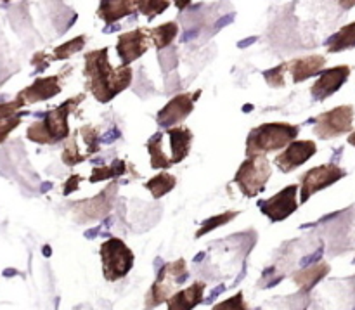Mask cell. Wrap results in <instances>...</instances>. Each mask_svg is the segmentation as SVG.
<instances>
[{
    "mask_svg": "<svg viewBox=\"0 0 355 310\" xmlns=\"http://www.w3.org/2000/svg\"><path fill=\"white\" fill-rule=\"evenodd\" d=\"M132 75L134 73L130 66H118V68L111 66L106 47L85 54V66H83V76L87 78L85 87L99 103H110L118 94L127 90L132 83Z\"/></svg>",
    "mask_w": 355,
    "mask_h": 310,
    "instance_id": "1",
    "label": "cell"
},
{
    "mask_svg": "<svg viewBox=\"0 0 355 310\" xmlns=\"http://www.w3.org/2000/svg\"><path fill=\"white\" fill-rule=\"evenodd\" d=\"M83 99H85V94H80V96L69 97L68 101L61 103L54 110L47 111L44 120L33 121L28 127L26 137L30 141L37 142V144H55V142L62 141V139H68V117Z\"/></svg>",
    "mask_w": 355,
    "mask_h": 310,
    "instance_id": "2",
    "label": "cell"
},
{
    "mask_svg": "<svg viewBox=\"0 0 355 310\" xmlns=\"http://www.w3.org/2000/svg\"><path fill=\"white\" fill-rule=\"evenodd\" d=\"M300 127L291 123H262L252 128L246 139V158L267 156L269 153L281 151L297 139Z\"/></svg>",
    "mask_w": 355,
    "mask_h": 310,
    "instance_id": "3",
    "label": "cell"
},
{
    "mask_svg": "<svg viewBox=\"0 0 355 310\" xmlns=\"http://www.w3.org/2000/svg\"><path fill=\"white\" fill-rule=\"evenodd\" d=\"M187 277H189V273H187V264L184 259L165 264L156 276L151 290L146 295V310L156 309L163 302L168 300L173 293H177L180 284L186 283Z\"/></svg>",
    "mask_w": 355,
    "mask_h": 310,
    "instance_id": "4",
    "label": "cell"
},
{
    "mask_svg": "<svg viewBox=\"0 0 355 310\" xmlns=\"http://www.w3.org/2000/svg\"><path fill=\"white\" fill-rule=\"evenodd\" d=\"M99 255L101 262H103V276L110 283L123 279L130 273L135 262L134 252L120 238L106 239L101 245Z\"/></svg>",
    "mask_w": 355,
    "mask_h": 310,
    "instance_id": "5",
    "label": "cell"
},
{
    "mask_svg": "<svg viewBox=\"0 0 355 310\" xmlns=\"http://www.w3.org/2000/svg\"><path fill=\"white\" fill-rule=\"evenodd\" d=\"M270 175H272V169L267 156H255L241 163L232 180L246 198H255L266 191Z\"/></svg>",
    "mask_w": 355,
    "mask_h": 310,
    "instance_id": "6",
    "label": "cell"
},
{
    "mask_svg": "<svg viewBox=\"0 0 355 310\" xmlns=\"http://www.w3.org/2000/svg\"><path fill=\"white\" fill-rule=\"evenodd\" d=\"M354 113V106H349V104L321 113L315 118L314 134L322 141L349 134V132H352Z\"/></svg>",
    "mask_w": 355,
    "mask_h": 310,
    "instance_id": "7",
    "label": "cell"
},
{
    "mask_svg": "<svg viewBox=\"0 0 355 310\" xmlns=\"http://www.w3.org/2000/svg\"><path fill=\"white\" fill-rule=\"evenodd\" d=\"M345 175V170L336 165V163H326V165L311 169L300 179V203H307L312 194L333 186V184L342 180Z\"/></svg>",
    "mask_w": 355,
    "mask_h": 310,
    "instance_id": "8",
    "label": "cell"
},
{
    "mask_svg": "<svg viewBox=\"0 0 355 310\" xmlns=\"http://www.w3.org/2000/svg\"><path fill=\"white\" fill-rule=\"evenodd\" d=\"M116 189L118 182H113L110 187H106L103 193H99L96 198H92V200L76 201V205L73 207L75 221L80 222V224H87V222L99 221V218L106 217V215L110 214L111 208H113Z\"/></svg>",
    "mask_w": 355,
    "mask_h": 310,
    "instance_id": "9",
    "label": "cell"
},
{
    "mask_svg": "<svg viewBox=\"0 0 355 310\" xmlns=\"http://www.w3.org/2000/svg\"><path fill=\"white\" fill-rule=\"evenodd\" d=\"M298 186L297 184H290V186L284 187L283 191H279L277 194H274L272 198L266 201H260L259 208L270 222H281L284 218H288L290 215H293L298 210Z\"/></svg>",
    "mask_w": 355,
    "mask_h": 310,
    "instance_id": "10",
    "label": "cell"
},
{
    "mask_svg": "<svg viewBox=\"0 0 355 310\" xmlns=\"http://www.w3.org/2000/svg\"><path fill=\"white\" fill-rule=\"evenodd\" d=\"M200 96L201 90H196L193 96L184 92L173 97L172 101H168V104H166L163 110H159L158 117H156V121H158L159 127L166 128V130L173 127H179V123H182V121L193 113L194 103H196V99Z\"/></svg>",
    "mask_w": 355,
    "mask_h": 310,
    "instance_id": "11",
    "label": "cell"
},
{
    "mask_svg": "<svg viewBox=\"0 0 355 310\" xmlns=\"http://www.w3.org/2000/svg\"><path fill=\"white\" fill-rule=\"evenodd\" d=\"M318 153L314 141H293L274 158V165L283 173H290L307 163Z\"/></svg>",
    "mask_w": 355,
    "mask_h": 310,
    "instance_id": "12",
    "label": "cell"
},
{
    "mask_svg": "<svg viewBox=\"0 0 355 310\" xmlns=\"http://www.w3.org/2000/svg\"><path fill=\"white\" fill-rule=\"evenodd\" d=\"M58 94H61L59 76H44V78H37L30 87L21 90L16 96V99H14V103L21 110L23 106H30V104L52 99Z\"/></svg>",
    "mask_w": 355,
    "mask_h": 310,
    "instance_id": "13",
    "label": "cell"
},
{
    "mask_svg": "<svg viewBox=\"0 0 355 310\" xmlns=\"http://www.w3.org/2000/svg\"><path fill=\"white\" fill-rule=\"evenodd\" d=\"M149 49V38L144 28H135L118 37L116 52L121 59V66H130Z\"/></svg>",
    "mask_w": 355,
    "mask_h": 310,
    "instance_id": "14",
    "label": "cell"
},
{
    "mask_svg": "<svg viewBox=\"0 0 355 310\" xmlns=\"http://www.w3.org/2000/svg\"><path fill=\"white\" fill-rule=\"evenodd\" d=\"M350 66L342 64L336 66V68L322 69V73L319 75V78L315 80V83L312 85L311 94L314 101H326L328 97H331L336 90H340L343 87V83L349 80L350 76Z\"/></svg>",
    "mask_w": 355,
    "mask_h": 310,
    "instance_id": "15",
    "label": "cell"
},
{
    "mask_svg": "<svg viewBox=\"0 0 355 310\" xmlns=\"http://www.w3.org/2000/svg\"><path fill=\"white\" fill-rule=\"evenodd\" d=\"M326 58L319 54L305 55V58L293 59V61L286 62V73H290L293 83H300L309 80L311 76L321 75L322 69H324Z\"/></svg>",
    "mask_w": 355,
    "mask_h": 310,
    "instance_id": "16",
    "label": "cell"
},
{
    "mask_svg": "<svg viewBox=\"0 0 355 310\" xmlns=\"http://www.w3.org/2000/svg\"><path fill=\"white\" fill-rule=\"evenodd\" d=\"M205 290L207 284L203 281H196L191 286L184 288V290L177 291L172 297L166 300V309L168 310H194L198 305L203 302Z\"/></svg>",
    "mask_w": 355,
    "mask_h": 310,
    "instance_id": "17",
    "label": "cell"
},
{
    "mask_svg": "<svg viewBox=\"0 0 355 310\" xmlns=\"http://www.w3.org/2000/svg\"><path fill=\"white\" fill-rule=\"evenodd\" d=\"M170 137V146H172V156H170V163L177 165V163L184 162L191 151V142H193V132L191 128L182 127H173L166 130Z\"/></svg>",
    "mask_w": 355,
    "mask_h": 310,
    "instance_id": "18",
    "label": "cell"
},
{
    "mask_svg": "<svg viewBox=\"0 0 355 310\" xmlns=\"http://www.w3.org/2000/svg\"><path fill=\"white\" fill-rule=\"evenodd\" d=\"M135 2L130 0H107V2H101L99 9H97V16L104 21V23H114V21L121 19V17L128 16L134 10Z\"/></svg>",
    "mask_w": 355,
    "mask_h": 310,
    "instance_id": "19",
    "label": "cell"
},
{
    "mask_svg": "<svg viewBox=\"0 0 355 310\" xmlns=\"http://www.w3.org/2000/svg\"><path fill=\"white\" fill-rule=\"evenodd\" d=\"M26 113L17 107V104L14 103H3L0 104V144L7 139V135L21 123V118Z\"/></svg>",
    "mask_w": 355,
    "mask_h": 310,
    "instance_id": "20",
    "label": "cell"
},
{
    "mask_svg": "<svg viewBox=\"0 0 355 310\" xmlns=\"http://www.w3.org/2000/svg\"><path fill=\"white\" fill-rule=\"evenodd\" d=\"M329 273V266L326 262L318 264V266L307 267L293 276V281L297 286H300L304 291H311L321 279H324Z\"/></svg>",
    "mask_w": 355,
    "mask_h": 310,
    "instance_id": "21",
    "label": "cell"
},
{
    "mask_svg": "<svg viewBox=\"0 0 355 310\" xmlns=\"http://www.w3.org/2000/svg\"><path fill=\"white\" fill-rule=\"evenodd\" d=\"M146 33H148L149 40H153L156 51H163V49H166L175 40L177 33H179V24L173 23V21H168V23H163L159 26L151 28Z\"/></svg>",
    "mask_w": 355,
    "mask_h": 310,
    "instance_id": "22",
    "label": "cell"
},
{
    "mask_svg": "<svg viewBox=\"0 0 355 310\" xmlns=\"http://www.w3.org/2000/svg\"><path fill=\"white\" fill-rule=\"evenodd\" d=\"M328 52L331 54H336V52L347 51V49H354L355 47V21L350 24H345L342 30L336 31L328 42Z\"/></svg>",
    "mask_w": 355,
    "mask_h": 310,
    "instance_id": "23",
    "label": "cell"
},
{
    "mask_svg": "<svg viewBox=\"0 0 355 310\" xmlns=\"http://www.w3.org/2000/svg\"><path fill=\"white\" fill-rule=\"evenodd\" d=\"M175 186H177L175 175H172V173L168 172L158 173V175H155L153 179H149L148 182L144 184V187L153 194L155 200H159V198H163L165 194H168Z\"/></svg>",
    "mask_w": 355,
    "mask_h": 310,
    "instance_id": "24",
    "label": "cell"
},
{
    "mask_svg": "<svg viewBox=\"0 0 355 310\" xmlns=\"http://www.w3.org/2000/svg\"><path fill=\"white\" fill-rule=\"evenodd\" d=\"M125 172H127V163H125V160H114V162H111V165L96 166L92 170V175L89 177V180L92 184H96L107 179H118V177L125 175Z\"/></svg>",
    "mask_w": 355,
    "mask_h": 310,
    "instance_id": "25",
    "label": "cell"
},
{
    "mask_svg": "<svg viewBox=\"0 0 355 310\" xmlns=\"http://www.w3.org/2000/svg\"><path fill=\"white\" fill-rule=\"evenodd\" d=\"M162 141H163V134L159 132V134L153 135L151 139L148 141V151H149V156H151V169L155 170H166L172 166V163H170V158H166V155L163 153L162 149Z\"/></svg>",
    "mask_w": 355,
    "mask_h": 310,
    "instance_id": "26",
    "label": "cell"
},
{
    "mask_svg": "<svg viewBox=\"0 0 355 310\" xmlns=\"http://www.w3.org/2000/svg\"><path fill=\"white\" fill-rule=\"evenodd\" d=\"M85 44H87L85 35L75 37L73 40H69V42H66V44L55 47L54 52H52V54H49V61H64V59H69L71 55H75L76 52L83 51Z\"/></svg>",
    "mask_w": 355,
    "mask_h": 310,
    "instance_id": "27",
    "label": "cell"
},
{
    "mask_svg": "<svg viewBox=\"0 0 355 310\" xmlns=\"http://www.w3.org/2000/svg\"><path fill=\"white\" fill-rule=\"evenodd\" d=\"M238 215H239V212H225V214H222V215H215V217L207 218V221H205L203 224H201L200 231L196 232V238H201V236L208 234V232H211V231H214V229L220 227V225L229 224V222L234 221V218L238 217Z\"/></svg>",
    "mask_w": 355,
    "mask_h": 310,
    "instance_id": "28",
    "label": "cell"
},
{
    "mask_svg": "<svg viewBox=\"0 0 355 310\" xmlns=\"http://www.w3.org/2000/svg\"><path fill=\"white\" fill-rule=\"evenodd\" d=\"M85 160L89 158L80 153L78 146H76V132H75V134L69 137V141L64 144V149H62V163L68 166H75L78 165V163H83Z\"/></svg>",
    "mask_w": 355,
    "mask_h": 310,
    "instance_id": "29",
    "label": "cell"
},
{
    "mask_svg": "<svg viewBox=\"0 0 355 310\" xmlns=\"http://www.w3.org/2000/svg\"><path fill=\"white\" fill-rule=\"evenodd\" d=\"M76 135L82 137L83 144L87 146V156H92L94 153L99 151V132L92 125H83L82 128L76 130Z\"/></svg>",
    "mask_w": 355,
    "mask_h": 310,
    "instance_id": "30",
    "label": "cell"
},
{
    "mask_svg": "<svg viewBox=\"0 0 355 310\" xmlns=\"http://www.w3.org/2000/svg\"><path fill=\"white\" fill-rule=\"evenodd\" d=\"M263 78H266V82L269 83L270 87H274V89H281V87L286 85V80H284L286 78V62L263 71Z\"/></svg>",
    "mask_w": 355,
    "mask_h": 310,
    "instance_id": "31",
    "label": "cell"
},
{
    "mask_svg": "<svg viewBox=\"0 0 355 310\" xmlns=\"http://www.w3.org/2000/svg\"><path fill=\"white\" fill-rule=\"evenodd\" d=\"M170 2H141V0H137L135 2V7H137L139 10H141L144 16H148V19H153L155 16H158V14L165 12L166 9H168Z\"/></svg>",
    "mask_w": 355,
    "mask_h": 310,
    "instance_id": "32",
    "label": "cell"
},
{
    "mask_svg": "<svg viewBox=\"0 0 355 310\" xmlns=\"http://www.w3.org/2000/svg\"><path fill=\"white\" fill-rule=\"evenodd\" d=\"M211 310H248V307L245 304V295H243V291H238L234 297L220 302V304L215 305Z\"/></svg>",
    "mask_w": 355,
    "mask_h": 310,
    "instance_id": "33",
    "label": "cell"
},
{
    "mask_svg": "<svg viewBox=\"0 0 355 310\" xmlns=\"http://www.w3.org/2000/svg\"><path fill=\"white\" fill-rule=\"evenodd\" d=\"M80 182H82V177L76 175V173H73V175L69 177L68 180H66L64 189H62V194H64V196H68V194H71L73 191L78 189V184H80Z\"/></svg>",
    "mask_w": 355,
    "mask_h": 310,
    "instance_id": "34",
    "label": "cell"
},
{
    "mask_svg": "<svg viewBox=\"0 0 355 310\" xmlns=\"http://www.w3.org/2000/svg\"><path fill=\"white\" fill-rule=\"evenodd\" d=\"M49 54L47 52H37V54L33 55V59H31V64L37 66L38 71H42V69H45L49 66Z\"/></svg>",
    "mask_w": 355,
    "mask_h": 310,
    "instance_id": "35",
    "label": "cell"
},
{
    "mask_svg": "<svg viewBox=\"0 0 355 310\" xmlns=\"http://www.w3.org/2000/svg\"><path fill=\"white\" fill-rule=\"evenodd\" d=\"M347 141H349L350 146H354V148H355V130L350 132V135H349V139H347Z\"/></svg>",
    "mask_w": 355,
    "mask_h": 310,
    "instance_id": "36",
    "label": "cell"
},
{
    "mask_svg": "<svg viewBox=\"0 0 355 310\" xmlns=\"http://www.w3.org/2000/svg\"><path fill=\"white\" fill-rule=\"evenodd\" d=\"M354 264H355V260H354Z\"/></svg>",
    "mask_w": 355,
    "mask_h": 310,
    "instance_id": "37",
    "label": "cell"
}]
</instances>
